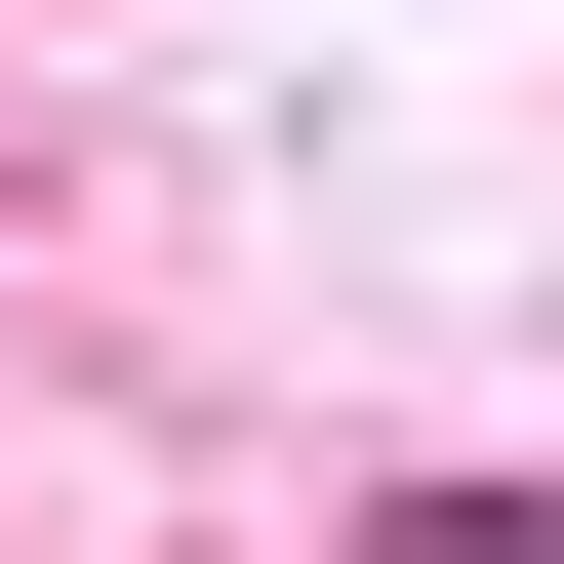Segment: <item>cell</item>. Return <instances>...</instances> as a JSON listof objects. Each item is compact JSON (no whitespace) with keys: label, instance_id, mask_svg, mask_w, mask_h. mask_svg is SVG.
<instances>
[]
</instances>
